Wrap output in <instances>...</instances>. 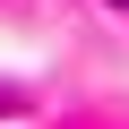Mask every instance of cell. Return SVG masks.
<instances>
[{"mask_svg": "<svg viewBox=\"0 0 129 129\" xmlns=\"http://www.w3.org/2000/svg\"><path fill=\"white\" fill-rule=\"evenodd\" d=\"M112 9H129V0H112Z\"/></svg>", "mask_w": 129, "mask_h": 129, "instance_id": "obj_1", "label": "cell"}]
</instances>
